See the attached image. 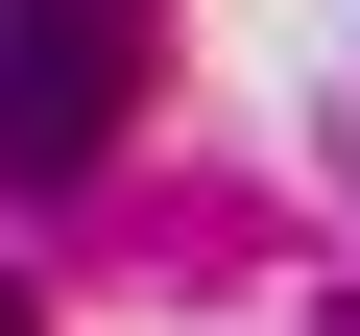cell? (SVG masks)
<instances>
[{
    "instance_id": "6da1fadb",
    "label": "cell",
    "mask_w": 360,
    "mask_h": 336,
    "mask_svg": "<svg viewBox=\"0 0 360 336\" xmlns=\"http://www.w3.org/2000/svg\"><path fill=\"white\" fill-rule=\"evenodd\" d=\"M120 96H144V0H0V193L96 168Z\"/></svg>"
},
{
    "instance_id": "7a4b0ae2",
    "label": "cell",
    "mask_w": 360,
    "mask_h": 336,
    "mask_svg": "<svg viewBox=\"0 0 360 336\" xmlns=\"http://www.w3.org/2000/svg\"><path fill=\"white\" fill-rule=\"evenodd\" d=\"M0 336H25V312H0Z\"/></svg>"
}]
</instances>
